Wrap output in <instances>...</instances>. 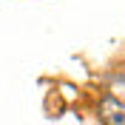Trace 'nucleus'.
<instances>
[{"mask_svg":"<svg viewBox=\"0 0 125 125\" xmlns=\"http://www.w3.org/2000/svg\"><path fill=\"white\" fill-rule=\"evenodd\" d=\"M100 119L105 125H125V102L105 94L100 100Z\"/></svg>","mask_w":125,"mask_h":125,"instance_id":"obj_1","label":"nucleus"}]
</instances>
